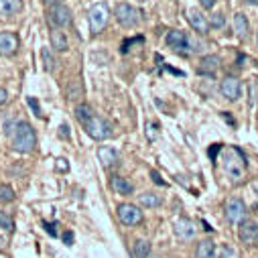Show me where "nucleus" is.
<instances>
[{
  "mask_svg": "<svg viewBox=\"0 0 258 258\" xmlns=\"http://www.w3.org/2000/svg\"><path fill=\"white\" fill-rule=\"evenodd\" d=\"M23 11V0H0V19L15 17Z\"/></svg>",
  "mask_w": 258,
  "mask_h": 258,
  "instance_id": "nucleus-16",
  "label": "nucleus"
},
{
  "mask_svg": "<svg viewBox=\"0 0 258 258\" xmlns=\"http://www.w3.org/2000/svg\"><path fill=\"white\" fill-rule=\"evenodd\" d=\"M246 214H248L246 212V204L242 200H238V198L228 200V204H226V218H228L230 224H242Z\"/></svg>",
  "mask_w": 258,
  "mask_h": 258,
  "instance_id": "nucleus-9",
  "label": "nucleus"
},
{
  "mask_svg": "<svg viewBox=\"0 0 258 258\" xmlns=\"http://www.w3.org/2000/svg\"><path fill=\"white\" fill-rule=\"evenodd\" d=\"M51 45H53V49H55V51L66 53V51H68V47H70L66 33H61L59 29H55V31L51 33Z\"/></svg>",
  "mask_w": 258,
  "mask_h": 258,
  "instance_id": "nucleus-18",
  "label": "nucleus"
},
{
  "mask_svg": "<svg viewBox=\"0 0 258 258\" xmlns=\"http://www.w3.org/2000/svg\"><path fill=\"white\" fill-rule=\"evenodd\" d=\"M220 68H222V59H220L218 55H206V57H202V61H200V74L214 76Z\"/></svg>",
  "mask_w": 258,
  "mask_h": 258,
  "instance_id": "nucleus-14",
  "label": "nucleus"
},
{
  "mask_svg": "<svg viewBox=\"0 0 258 258\" xmlns=\"http://www.w3.org/2000/svg\"><path fill=\"white\" fill-rule=\"evenodd\" d=\"M63 242H66L68 246H72L74 244V234L72 232H66V234H63Z\"/></svg>",
  "mask_w": 258,
  "mask_h": 258,
  "instance_id": "nucleus-34",
  "label": "nucleus"
},
{
  "mask_svg": "<svg viewBox=\"0 0 258 258\" xmlns=\"http://www.w3.org/2000/svg\"><path fill=\"white\" fill-rule=\"evenodd\" d=\"M167 45L179 53H200L202 43L189 37L185 31H169L167 33Z\"/></svg>",
  "mask_w": 258,
  "mask_h": 258,
  "instance_id": "nucleus-2",
  "label": "nucleus"
},
{
  "mask_svg": "<svg viewBox=\"0 0 258 258\" xmlns=\"http://www.w3.org/2000/svg\"><path fill=\"white\" fill-rule=\"evenodd\" d=\"M49 23L55 29H66L72 25V11L66 5H53L49 7Z\"/></svg>",
  "mask_w": 258,
  "mask_h": 258,
  "instance_id": "nucleus-8",
  "label": "nucleus"
},
{
  "mask_svg": "<svg viewBox=\"0 0 258 258\" xmlns=\"http://www.w3.org/2000/svg\"><path fill=\"white\" fill-rule=\"evenodd\" d=\"M222 147L220 145H212V149H210V157H212V161L216 159V155H218V151H220Z\"/></svg>",
  "mask_w": 258,
  "mask_h": 258,
  "instance_id": "nucleus-37",
  "label": "nucleus"
},
{
  "mask_svg": "<svg viewBox=\"0 0 258 258\" xmlns=\"http://www.w3.org/2000/svg\"><path fill=\"white\" fill-rule=\"evenodd\" d=\"M220 258H240V254L232 248V246H228V244H224L222 248H220Z\"/></svg>",
  "mask_w": 258,
  "mask_h": 258,
  "instance_id": "nucleus-29",
  "label": "nucleus"
},
{
  "mask_svg": "<svg viewBox=\"0 0 258 258\" xmlns=\"http://www.w3.org/2000/svg\"><path fill=\"white\" fill-rule=\"evenodd\" d=\"M187 21H189V25L196 29V33H200V35H206L208 31H210V21L206 19V15L202 13V11H196V9H189L187 11Z\"/></svg>",
  "mask_w": 258,
  "mask_h": 258,
  "instance_id": "nucleus-12",
  "label": "nucleus"
},
{
  "mask_svg": "<svg viewBox=\"0 0 258 258\" xmlns=\"http://www.w3.org/2000/svg\"><path fill=\"white\" fill-rule=\"evenodd\" d=\"M200 5H202V9H206V11H212V7L216 5V0H200Z\"/></svg>",
  "mask_w": 258,
  "mask_h": 258,
  "instance_id": "nucleus-33",
  "label": "nucleus"
},
{
  "mask_svg": "<svg viewBox=\"0 0 258 258\" xmlns=\"http://www.w3.org/2000/svg\"><path fill=\"white\" fill-rule=\"evenodd\" d=\"M256 43H258V35H256Z\"/></svg>",
  "mask_w": 258,
  "mask_h": 258,
  "instance_id": "nucleus-42",
  "label": "nucleus"
},
{
  "mask_svg": "<svg viewBox=\"0 0 258 258\" xmlns=\"http://www.w3.org/2000/svg\"><path fill=\"white\" fill-rule=\"evenodd\" d=\"M220 94H222L226 100L236 102V100L240 98V94H242V84H240V80H236V78H226V80L220 84Z\"/></svg>",
  "mask_w": 258,
  "mask_h": 258,
  "instance_id": "nucleus-10",
  "label": "nucleus"
},
{
  "mask_svg": "<svg viewBox=\"0 0 258 258\" xmlns=\"http://www.w3.org/2000/svg\"><path fill=\"white\" fill-rule=\"evenodd\" d=\"M19 49V37L15 33L3 31L0 33V55H15Z\"/></svg>",
  "mask_w": 258,
  "mask_h": 258,
  "instance_id": "nucleus-13",
  "label": "nucleus"
},
{
  "mask_svg": "<svg viewBox=\"0 0 258 258\" xmlns=\"http://www.w3.org/2000/svg\"><path fill=\"white\" fill-rule=\"evenodd\" d=\"M196 256L198 258H214L216 256V244L212 240H204L198 244V250H196Z\"/></svg>",
  "mask_w": 258,
  "mask_h": 258,
  "instance_id": "nucleus-20",
  "label": "nucleus"
},
{
  "mask_svg": "<svg viewBox=\"0 0 258 258\" xmlns=\"http://www.w3.org/2000/svg\"><path fill=\"white\" fill-rule=\"evenodd\" d=\"M116 214H118V218H120V222H122L124 226H131V228L143 224V220H145L141 208H137V206H133V204H120Z\"/></svg>",
  "mask_w": 258,
  "mask_h": 258,
  "instance_id": "nucleus-7",
  "label": "nucleus"
},
{
  "mask_svg": "<svg viewBox=\"0 0 258 258\" xmlns=\"http://www.w3.org/2000/svg\"><path fill=\"white\" fill-rule=\"evenodd\" d=\"M175 234L181 240H191L193 236H196V224H193L191 220H187V218H181L175 224Z\"/></svg>",
  "mask_w": 258,
  "mask_h": 258,
  "instance_id": "nucleus-15",
  "label": "nucleus"
},
{
  "mask_svg": "<svg viewBox=\"0 0 258 258\" xmlns=\"http://www.w3.org/2000/svg\"><path fill=\"white\" fill-rule=\"evenodd\" d=\"M98 159H100V163L104 167H110V165H114L118 161V151L114 147H100L98 149Z\"/></svg>",
  "mask_w": 258,
  "mask_h": 258,
  "instance_id": "nucleus-17",
  "label": "nucleus"
},
{
  "mask_svg": "<svg viewBox=\"0 0 258 258\" xmlns=\"http://www.w3.org/2000/svg\"><path fill=\"white\" fill-rule=\"evenodd\" d=\"M139 204L143 208H159L161 206V196H157V193H143V196H139Z\"/></svg>",
  "mask_w": 258,
  "mask_h": 258,
  "instance_id": "nucleus-24",
  "label": "nucleus"
},
{
  "mask_svg": "<svg viewBox=\"0 0 258 258\" xmlns=\"http://www.w3.org/2000/svg\"><path fill=\"white\" fill-rule=\"evenodd\" d=\"M84 128L94 141H106L114 135V126L108 120H104L102 116H94L90 122L84 124Z\"/></svg>",
  "mask_w": 258,
  "mask_h": 258,
  "instance_id": "nucleus-4",
  "label": "nucleus"
},
{
  "mask_svg": "<svg viewBox=\"0 0 258 258\" xmlns=\"http://www.w3.org/2000/svg\"><path fill=\"white\" fill-rule=\"evenodd\" d=\"M114 17L118 21L120 27L124 29H135L139 23H141V13L131 7V5H126V3H120L116 9H114Z\"/></svg>",
  "mask_w": 258,
  "mask_h": 258,
  "instance_id": "nucleus-6",
  "label": "nucleus"
},
{
  "mask_svg": "<svg viewBox=\"0 0 258 258\" xmlns=\"http://www.w3.org/2000/svg\"><path fill=\"white\" fill-rule=\"evenodd\" d=\"M11 139H13V149L17 153H31L37 145V135L29 122H17Z\"/></svg>",
  "mask_w": 258,
  "mask_h": 258,
  "instance_id": "nucleus-1",
  "label": "nucleus"
},
{
  "mask_svg": "<svg viewBox=\"0 0 258 258\" xmlns=\"http://www.w3.org/2000/svg\"><path fill=\"white\" fill-rule=\"evenodd\" d=\"M15 200V191H13V187H9V185H0V202L3 204H9V202H13Z\"/></svg>",
  "mask_w": 258,
  "mask_h": 258,
  "instance_id": "nucleus-26",
  "label": "nucleus"
},
{
  "mask_svg": "<svg viewBox=\"0 0 258 258\" xmlns=\"http://www.w3.org/2000/svg\"><path fill=\"white\" fill-rule=\"evenodd\" d=\"M238 238L246 246L258 244V224H254V222H242L240 224V230H238Z\"/></svg>",
  "mask_w": 258,
  "mask_h": 258,
  "instance_id": "nucleus-11",
  "label": "nucleus"
},
{
  "mask_svg": "<svg viewBox=\"0 0 258 258\" xmlns=\"http://www.w3.org/2000/svg\"><path fill=\"white\" fill-rule=\"evenodd\" d=\"M224 171L232 177V179H240V175L246 171V157L240 149L232 147L226 151V157H224Z\"/></svg>",
  "mask_w": 258,
  "mask_h": 258,
  "instance_id": "nucleus-3",
  "label": "nucleus"
},
{
  "mask_svg": "<svg viewBox=\"0 0 258 258\" xmlns=\"http://www.w3.org/2000/svg\"><path fill=\"white\" fill-rule=\"evenodd\" d=\"M234 31H236L238 37H246V35H248L250 25H248V19H246L244 13H238V15L234 17Z\"/></svg>",
  "mask_w": 258,
  "mask_h": 258,
  "instance_id": "nucleus-21",
  "label": "nucleus"
},
{
  "mask_svg": "<svg viewBox=\"0 0 258 258\" xmlns=\"http://www.w3.org/2000/svg\"><path fill=\"white\" fill-rule=\"evenodd\" d=\"M248 3H252V5H256V7H258V0H248Z\"/></svg>",
  "mask_w": 258,
  "mask_h": 258,
  "instance_id": "nucleus-41",
  "label": "nucleus"
},
{
  "mask_svg": "<svg viewBox=\"0 0 258 258\" xmlns=\"http://www.w3.org/2000/svg\"><path fill=\"white\" fill-rule=\"evenodd\" d=\"M57 163H59V165H57V167H59V171H68V169H70V165H68V161H66V159H59Z\"/></svg>",
  "mask_w": 258,
  "mask_h": 258,
  "instance_id": "nucleus-36",
  "label": "nucleus"
},
{
  "mask_svg": "<svg viewBox=\"0 0 258 258\" xmlns=\"http://www.w3.org/2000/svg\"><path fill=\"white\" fill-rule=\"evenodd\" d=\"M112 189L116 193H120V196H131V193H133V185L128 183L124 177H120V175L112 177Z\"/></svg>",
  "mask_w": 258,
  "mask_h": 258,
  "instance_id": "nucleus-19",
  "label": "nucleus"
},
{
  "mask_svg": "<svg viewBox=\"0 0 258 258\" xmlns=\"http://www.w3.org/2000/svg\"><path fill=\"white\" fill-rule=\"evenodd\" d=\"M151 177H153V181H155V183H157V185H163V187H165V185H167V183H165V181H163V179H161V175H159V173H157V171H151Z\"/></svg>",
  "mask_w": 258,
  "mask_h": 258,
  "instance_id": "nucleus-32",
  "label": "nucleus"
},
{
  "mask_svg": "<svg viewBox=\"0 0 258 258\" xmlns=\"http://www.w3.org/2000/svg\"><path fill=\"white\" fill-rule=\"evenodd\" d=\"M108 21H110V11L104 3H98L90 9V15H88V23H90V31L94 35L102 33L106 27H108Z\"/></svg>",
  "mask_w": 258,
  "mask_h": 258,
  "instance_id": "nucleus-5",
  "label": "nucleus"
},
{
  "mask_svg": "<svg viewBox=\"0 0 258 258\" xmlns=\"http://www.w3.org/2000/svg\"><path fill=\"white\" fill-rule=\"evenodd\" d=\"M208 21H210V29H222V27L226 25V17H224V13H214Z\"/></svg>",
  "mask_w": 258,
  "mask_h": 258,
  "instance_id": "nucleus-25",
  "label": "nucleus"
},
{
  "mask_svg": "<svg viewBox=\"0 0 258 258\" xmlns=\"http://www.w3.org/2000/svg\"><path fill=\"white\" fill-rule=\"evenodd\" d=\"M43 228L47 230V234H51V236H57V230H55L57 226H55V224H49V222H43Z\"/></svg>",
  "mask_w": 258,
  "mask_h": 258,
  "instance_id": "nucleus-31",
  "label": "nucleus"
},
{
  "mask_svg": "<svg viewBox=\"0 0 258 258\" xmlns=\"http://www.w3.org/2000/svg\"><path fill=\"white\" fill-rule=\"evenodd\" d=\"M43 3H45L47 7H53V5H59V3H61V0H43Z\"/></svg>",
  "mask_w": 258,
  "mask_h": 258,
  "instance_id": "nucleus-39",
  "label": "nucleus"
},
{
  "mask_svg": "<svg viewBox=\"0 0 258 258\" xmlns=\"http://www.w3.org/2000/svg\"><path fill=\"white\" fill-rule=\"evenodd\" d=\"M7 100H9V92L5 88H0V106H3Z\"/></svg>",
  "mask_w": 258,
  "mask_h": 258,
  "instance_id": "nucleus-35",
  "label": "nucleus"
},
{
  "mask_svg": "<svg viewBox=\"0 0 258 258\" xmlns=\"http://www.w3.org/2000/svg\"><path fill=\"white\" fill-rule=\"evenodd\" d=\"M94 116H96V114H94L92 106H88V104H80V106H76V118H78V122H80V124L90 122Z\"/></svg>",
  "mask_w": 258,
  "mask_h": 258,
  "instance_id": "nucleus-22",
  "label": "nucleus"
},
{
  "mask_svg": "<svg viewBox=\"0 0 258 258\" xmlns=\"http://www.w3.org/2000/svg\"><path fill=\"white\" fill-rule=\"evenodd\" d=\"M133 254H135V258H149V254H151V242L149 240H137L133 244Z\"/></svg>",
  "mask_w": 258,
  "mask_h": 258,
  "instance_id": "nucleus-23",
  "label": "nucleus"
},
{
  "mask_svg": "<svg viewBox=\"0 0 258 258\" xmlns=\"http://www.w3.org/2000/svg\"><path fill=\"white\" fill-rule=\"evenodd\" d=\"M252 189L256 191V196H258V181H254V183H252Z\"/></svg>",
  "mask_w": 258,
  "mask_h": 258,
  "instance_id": "nucleus-40",
  "label": "nucleus"
},
{
  "mask_svg": "<svg viewBox=\"0 0 258 258\" xmlns=\"http://www.w3.org/2000/svg\"><path fill=\"white\" fill-rule=\"evenodd\" d=\"M0 228H5V230H9V232L15 230V222H13V218H11L9 214H5V212H0Z\"/></svg>",
  "mask_w": 258,
  "mask_h": 258,
  "instance_id": "nucleus-28",
  "label": "nucleus"
},
{
  "mask_svg": "<svg viewBox=\"0 0 258 258\" xmlns=\"http://www.w3.org/2000/svg\"><path fill=\"white\" fill-rule=\"evenodd\" d=\"M41 57H43V63H45V70L47 72H53L55 70V59L51 55L49 49H41Z\"/></svg>",
  "mask_w": 258,
  "mask_h": 258,
  "instance_id": "nucleus-27",
  "label": "nucleus"
},
{
  "mask_svg": "<svg viewBox=\"0 0 258 258\" xmlns=\"http://www.w3.org/2000/svg\"><path fill=\"white\" fill-rule=\"evenodd\" d=\"M61 137H66V139L70 137V126H68V124H63V126H61Z\"/></svg>",
  "mask_w": 258,
  "mask_h": 258,
  "instance_id": "nucleus-38",
  "label": "nucleus"
},
{
  "mask_svg": "<svg viewBox=\"0 0 258 258\" xmlns=\"http://www.w3.org/2000/svg\"><path fill=\"white\" fill-rule=\"evenodd\" d=\"M27 102H29V106H31V110L35 112V116H39V118H41V108H39V104H37V100H35V98H27Z\"/></svg>",
  "mask_w": 258,
  "mask_h": 258,
  "instance_id": "nucleus-30",
  "label": "nucleus"
}]
</instances>
